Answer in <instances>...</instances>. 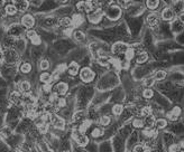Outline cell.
<instances>
[{"instance_id":"6da1fadb","label":"cell","mask_w":184,"mask_h":152,"mask_svg":"<svg viewBox=\"0 0 184 152\" xmlns=\"http://www.w3.org/2000/svg\"><path fill=\"white\" fill-rule=\"evenodd\" d=\"M81 80L85 82V83H89V82H92V80L94 78V72L92 69H90L89 67H84V68L81 69L80 73Z\"/></svg>"},{"instance_id":"7a4b0ae2","label":"cell","mask_w":184,"mask_h":152,"mask_svg":"<svg viewBox=\"0 0 184 152\" xmlns=\"http://www.w3.org/2000/svg\"><path fill=\"white\" fill-rule=\"evenodd\" d=\"M52 124L56 130H64L65 129V121L64 119L57 115H52Z\"/></svg>"},{"instance_id":"3957f363","label":"cell","mask_w":184,"mask_h":152,"mask_svg":"<svg viewBox=\"0 0 184 152\" xmlns=\"http://www.w3.org/2000/svg\"><path fill=\"white\" fill-rule=\"evenodd\" d=\"M120 14H121V10H120V8L117 7V6H111L107 11L108 18L111 19V20H116V19L120 16Z\"/></svg>"},{"instance_id":"277c9868","label":"cell","mask_w":184,"mask_h":152,"mask_svg":"<svg viewBox=\"0 0 184 152\" xmlns=\"http://www.w3.org/2000/svg\"><path fill=\"white\" fill-rule=\"evenodd\" d=\"M54 90H55V93L59 94V95H65L69 91V85L65 82H60L55 85Z\"/></svg>"},{"instance_id":"5b68a950","label":"cell","mask_w":184,"mask_h":152,"mask_svg":"<svg viewBox=\"0 0 184 152\" xmlns=\"http://www.w3.org/2000/svg\"><path fill=\"white\" fill-rule=\"evenodd\" d=\"M102 10L101 9H97V10L92 11V12H90L89 14V19H90L91 22H93V24H97V22H99L101 19V17H102Z\"/></svg>"},{"instance_id":"8992f818","label":"cell","mask_w":184,"mask_h":152,"mask_svg":"<svg viewBox=\"0 0 184 152\" xmlns=\"http://www.w3.org/2000/svg\"><path fill=\"white\" fill-rule=\"evenodd\" d=\"M162 18L164 20H173L175 18V12L172 8H164L163 11H162Z\"/></svg>"},{"instance_id":"52a82bcc","label":"cell","mask_w":184,"mask_h":152,"mask_svg":"<svg viewBox=\"0 0 184 152\" xmlns=\"http://www.w3.org/2000/svg\"><path fill=\"white\" fill-rule=\"evenodd\" d=\"M18 56L16 54V52L14 50H7L6 52V55H5V60L7 64H14L16 60H17Z\"/></svg>"},{"instance_id":"ba28073f","label":"cell","mask_w":184,"mask_h":152,"mask_svg":"<svg viewBox=\"0 0 184 152\" xmlns=\"http://www.w3.org/2000/svg\"><path fill=\"white\" fill-rule=\"evenodd\" d=\"M21 22H23V25H24L25 27L31 28L34 26L35 19L31 15H25L24 17H23V19H21Z\"/></svg>"},{"instance_id":"9c48e42d","label":"cell","mask_w":184,"mask_h":152,"mask_svg":"<svg viewBox=\"0 0 184 152\" xmlns=\"http://www.w3.org/2000/svg\"><path fill=\"white\" fill-rule=\"evenodd\" d=\"M10 102L11 103L16 104V105H19V104L21 103V98H23V96H21V94L19 93V92H17V91H15V92H13V93L10 94Z\"/></svg>"},{"instance_id":"30bf717a","label":"cell","mask_w":184,"mask_h":152,"mask_svg":"<svg viewBox=\"0 0 184 152\" xmlns=\"http://www.w3.org/2000/svg\"><path fill=\"white\" fill-rule=\"evenodd\" d=\"M127 49H128V46H126L122 43H117V44H115V45L112 46V53H115V54L126 52Z\"/></svg>"},{"instance_id":"8fae6325","label":"cell","mask_w":184,"mask_h":152,"mask_svg":"<svg viewBox=\"0 0 184 152\" xmlns=\"http://www.w3.org/2000/svg\"><path fill=\"white\" fill-rule=\"evenodd\" d=\"M147 24L150 25V27L157 26V25H158V17H157V15L155 14L148 15V17H147Z\"/></svg>"},{"instance_id":"7c38bea8","label":"cell","mask_w":184,"mask_h":152,"mask_svg":"<svg viewBox=\"0 0 184 152\" xmlns=\"http://www.w3.org/2000/svg\"><path fill=\"white\" fill-rule=\"evenodd\" d=\"M181 114V109L180 107H174L173 111L171 112V113L167 114V116H168V119L170 120H172V121H175L177 118H179V115Z\"/></svg>"},{"instance_id":"4fadbf2b","label":"cell","mask_w":184,"mask_h":152,"mask_svg":"<svg viewBox=\"0 0 184 152\" xmlns=\"http://www.w3.org/2000/svg\"><path fill=\"white\" fill-rule=\"evenodd\" d=\"M67 72H69L70 75L75 76L78 74V72H79V65H78L77 63H71L69 68H67Z\"/></svg>"},{"instance_id":"5bb4252c","label":"cell","mask_w":184,"mask_h":152,"mask_svg":"<svg viewBox=\"0 0 184 152\" xmlns=\"http://www.w3.org/2000/svg\"><path fill=\"white\" fill-rule=\"evenodd\" d=\"M77 142L80 147H85V145H88V143H89V139H88L87 135L80 134L77 138Z\"/></svg>"},{"instance_id":"9a60e30c","label":"cell","mask_w":184,"mask_h":152,"mask_svg":"<svg viewBox=\"0 0 184 152\" xmlns=\"http://www.w3.org/2000/svg\"><path fill=\"white\" fill-rule=\"evenodd\" d=\"M19 91L24 92V93H28L31 91V83L28 81H23L20 84H19Z\"/></svg>"},{"instance_id":"2e32d148","label":"cell","mask_w":184,"mask_h":152,"mask_svg":"<svg viewBox=\"0 0 184 152\" xmlns=\"http://www.w3.org/2000/svg\"><path fill=\"white\" fill-rule=\"evenodd\" d=\"M39 81L45 84L51 83V82H52V75H51V73H42L41 76H39Z\"/></svg>"},{"instance_id":"e0dca14e","label":"cell","mask_w":184,"mask_h":152,"mask_svg":"<svg viewBox=\"0 0 184 152\" xmlns=\"http://www.w3.org/2000/svg\"><path fill=\"white\" fill-rule=\"evenodd\" d=\"M15 6H16V8H17V10L25 11L28 7V2L27 1H17Z\"/></svg>"},{"instance_id":"ac0fdd59","label":"cell","mask_w":184,"mask_h":152,"mask_svg":"<svg viewBox=\"0 0 184 152\" xmlns=\"http://www.w3.org/2000/svg\"><path fill=\"white\" fill-rule=\"evenodd\" d=\"M73 37H74V39L78 40V42H84V40H85V35L80 30L75 31L74 35H73Z\"/></svg>"},{"instance_id":"d6986e66","label":"cell","mask_w":184,"mask_h":152,"mask_svg":"<svg viewBox=\"0 0 184 152\" xmlns=\"http://www.w3.org/2000/svg\"><path fill=\"white\" fill-rule=\"evenodd\" d=\"M155 126H156V129H158V130H161V129H164V128H166V125H167V121L166 120H164V119H158L155 123Z\"/></svg>"},{"instance_id":"ffe728a7","label":"cell","mask_w":184,"mask_h":152,"mask_svg":"<svg viewBox=\"0 0 184 152\" xmlns=\"http://www.w3.org/2000/svg\"><path fill=\"white\" fill-rule=\"evenodd\" d=\"M20 72L23 74H29L31 72V65L29 63H24L23 65L20 66Z\"/></svg>"},{"instance_id":"44dd1931","label":"cell","mask_w":184,"mask_h":152,"mask_svg":"<svg viewBox=\"0 0 184 152\" xmlns=\"http://www.w3.org/2000/svg\"><path fill=\"white\" fill-rule=\"evenodd\" d=\"M84 112L83 111H78V112H75V113L73 114V121H75V122H78V121H80V120H83L84 119Z\"/></svg>"},{"instance_id":"7402d4cb","label":"cell","mask_w":184,"mask_h":152,"mask_svg":"<svg viewBox=\"0 0 184 152\" xmlns=\"http://www.w3.org/2000/svg\"><path fill=\"white\" fill-rule=\"evenodd\" d=\"M17 8L15 5H8L7 7H6V14L7 15H10V16H14L16 12H17Z\"/></svg>"},{"instance_id":"603a6c76","label":"cell","mask_w":184,"mask_h":152,"mask_svg":"<svg viewBox=\"0 0 184 152\" xmlns=\"http://www.w3.org/2000/svg\"><path fill=\"white\" fill-rule=\"evenodd\" d=\"M166 77V73L164 72V71H158V72L155 73V75L153 76V78L155 81H162L164 80Z\"/></svg>"},{"instance_id":"cb8c5ba5","label":"cell","mask_w":184,"mask_h":152,"mask_svg":"<svg viewBox=\"0 0 184 152\" xmlns=\"http://www.w3.org/2000/svg\"><path fill=\"white\" fill-rule=\"evenodd\" d=\"M148 59V55L146 53H140L138 55V57L136 58V62L138 64H143V63H146V60Z\"/></svg>"},{"instance_id":"d4e9b609","label":"cell","mask_w":184,"mask_h":152,"mask_svg":"<svg viewBox=\"0 0 184 152\" xmlns=\"http://www.w3.org/2000/svg\"><path fill=\"white\" fill-rule=\"evenodd\" d=\"M73 24L75 26H80L81 24H83V17L81 15H74L73 16Z\"/></svg>"},{"instance_id":"484cf974","label":"cell","mask_w":184,"mask_h":152,"mask_svg":"<svg viewBox=\"0 0 184 152\" xmlns=\"http://www.w3.org/2000/svg\"><path fill=\"white\" fill-rule=\"evenodd\" d=\"M122 111H124V106H122L121 104H116L114 109H112V112L115 115H120L122 113Z\"/></svg>"},{"instance_id":"4316f807","label":"cell","mask_w":184,"mask_h":152,"mask_svg":"<svg viewBox=\"0 0 184 152\" xmlns=\"http://www.w3.org/2000/svg\"><path fill=\"white\" fill-rule=\"evenodd\" d=\"M155 123V120H154V118L152 116V115H150V116H146L145 121H144V124H146V126L147 128H150L152 125Z\"/></svg>"},{"instance_id":"83f0119b","label":"cell","mask_w":184,"mask_h":152,"mask_svg":"<svg viewBox=\"0 0 184 152\" xmlns=\"http://www.w3.org/2000/svg\"><path fill=\"white\" fill-rule=\"evenodd\" d=\"M134 55H135V50L132 48H128L125 52V58L127 59V60H130V59L134 57Z\"/></svg>"},{"instance_id":"f1b7e54d","label":"cell","mask_w":184,"mask_h":152,"mask_svg":"<svg viewBox=\"0 0 184 152\" xmlns=\"http://www.w3.org/2000/svg\"><path fill=\"white\" fill-rule=\"evenodd\" d=\"M110 122H111V119H110V116H108V115H104V116H102L100 120V123L103 126H107V125L110 124Z\"/></svg>"},{"instance_id":"f546056e","label":"cell","mask_w":184,"mask_h":152,"mask_svg":"<svg viewBox=\"0 0 184 152\" xmlns=\"http://www.w3.org/2000/svg\"><path fill=\"white\" fill-rule=\"evenodd\" d=\"M49 62L47 60V59H44V60H42L41 62V64H39V68L42 69V71H47V69L49 68Z\"/></svg>"},{"instance_id":"4dcf8cb0","label":"cell","mask_w":184,"mask_h":152,"mask_svg":"<svg viewBox=\"0 0 184 152\" xmlns=\"http://www.w3.org/2000/svg\"><path fill=\"white\" fill-rule=\"evenodd\" d=\"M103 134V130L100 128H97L94 129L93 131H92V133H91V135L93 136V138H98V136H100V135Z\"/></svg>"},{"instance_id":"1f68e13d","label":"cell","mask_w":184,"mask_h":152,"mask_svg":"<svg viewBox=\"0 0 184 152\" xmlns=\"http://www.w3.org/2000/svg\"><path fill=\"white\" fill-rule=\"evenodd\" d=\"M172 9L174 10V12H175V11L183 10V9H184V2H181V1H180V2H176V4L173 6V8H172Z\"/></svg>"},{"instance_id":"d6a6232c","label":"cell","mask_w":184,"mask_h":152,"mask_svg":"<svg viewBox=\"0 0 184 152\" xmlns=\"http://www.w3.org/2000/svg\"><path fill=\"white\" fill-rule=\"evenodd\" d=\"M147 7L150 8V9H155V8L158 7V5H160V1H153V0H150V1H147Z\"/></svg>"},{"instance_id":"836d02e7","label":"cell","mask_w":184,"mask_h":152,"mask_svg":"<svg viewBox=\"0 0 184 152\" xmlns=\"http://www.w3.org/2000/svg\"><path fill=\"white\" fill-rule=\"evenodd\" d=\"M142 115H144V116H150V113H152V109H150V106H145L142 109Z\"/></svg>"},{"instance_id":"e575fe53","label":"cell","mask_w":184,"mask_h":152,"mask_svg":"<svg viewBox=\"0 0 184 152\" xmlns=\"http://www.w3.org/2000/svg\"><path fill=\"white\" fill-rule=\"evenodd\" d=\"M144 134L146 136H148V138H153V136L156 135V131L155 130H150V129H146L145 131H144Z\"/></svg>"},{"instance_id":"d590c367","label":"cell","mask_w":184,"mask_h":152,"mask_svg":"<svg viewBox=\"0 0 184 152\" xmlns=\"http://www.w3.org/2000/svg\"><path fill=\"white\" fill-rule=\"evenodd\" d=\"M60 24L62 25V26H70V25L72 24V20H71L69 17H64V18H62V19H61Z\"/></svg>"},{"instance_id":"8d00e7d4","label":"cell","mask_w":184,"mask_h":152,"mask_svg":"<svg viewBox=\"0 0 184 152\" xmlns=\"http://www.w3.org/2000/svg\"><path fill=\"white\" fill-rule=\"evenodd\" d=\"M146 151V148H145V145H143V144H137L134 148V152H145Z\"/></svg>"},{"instance_id":"74e56055","label":"cell","mask_w":184,"mask_h":152,"mask_svg":"<svg viewBox=\"0 0 184 152\" xmlns=\"http://www.w3.org/2000/svg\"><path fill=\"white\" fill-rule=\"evenodd\" d=\"M143 95H144V97H146V98H150V97H153L154 92L152 90H145L144 93H143Z\"/></svg>"},{"instance_id":"f35d334b","label":"cell","mask_w":184,"mask_h":152,"mask_svg":"<svg viewBox=\"0 0 184 152\" xmlns=\"http://www.w3.org/2000/svg\"><path fill=\"white\" fill-rule=\"evenodd\" d=\"M132 126H135V128H143L144 126V122L142 120H134Z\"/></svg>"},{"instance_id":"ab89813d","label":"cell","mask_w":184,"mask_h":152,"mask_svg":"<svg viewBox=\"0 0 184 152\" xmlns=\"http://www.w3.org/2000/svg\"><path fill=\"white\" fill-rule=\"evenodd\" d=\"M26 35H27V37L31 40L33 38L37 36V33H36L35 30H28V31H27V34H26Z\"/></svg>"},{"instance_id":"60d3db41","label":"cell","mask_w":184,"mask_h":152,"mask_svg":"<svg viewBox=\"0 0 184 152\" xmlns=\"http://www.w3.org/2000/svg\"><path fill=\"white\" fill-rule=\"evenodd\" d=\"M51 90H52V85H51V83H47L43 86V91H44L45 93H49Z\"/></svg>"},{"instance_id":"b9f144b4","label":"cell","mask_w":184,"mask_h":152,"mask_svg":"<svg viewBox=\"0 0 184 152\" xmlns=\"http://www.w3.org/2000/svg\"><path fill=\"white\" fill-rule=\"evenodd\" d=\"M31 43H33L34 45H36V46H38L39 44H41V38H39L38 35H37L36 37H34L33 39H31Z\"/></svg>"},{"instance_id":"7bdbcfd3","label":"cell","mask_w":184,"mask_h":152,"mask_svg":"<svg viewBox=\"0 0 184 152\" xmlns=\"http://www.w3.org/2000/svg\"><path fill=\"white\" fill-rule=\"evenodd\" d=\"M78 8H79L81 11L85 10V2H79V4H78Z\"/></svg>"},{"instance_id":"ee69618b","label":"cell","mask_w":184,"mask_h":152,"mask_svg":"<svg viewBox=\"0 0 184 152\" xmlns=\"http://www.w3.org/2000/svg\"><path fill=\"white\" fill-rule=\"evenodd\" d=\"M180 21L182 22V24H184V14L180 15Z\"/></svg>"},{"instance_id":"f6af8a7d","label":"cell","mask_w":184,"mask_h":152,"mask_svg":"<svg viewBox=\"0 0 184 152\" xmlns=\"http://www.w3.org/2000/svg\"><path fill=\"white\" fill-rule=\"evenodd\" d=\"M44 152H54V151H53V150H52V149H46V150H45V151H44Z\"/></svg>"},{"instance_id":"bcb514c9","label":"cell","mask_w":184,"mask_h":152,"mask_svg":"<svg viewBox=\"0 0 184 152\" xmlns=\"http://www.w3.org/2000/svg\"><path fill=\"white\" fill-rule=\"evenodd\" d=\"M145 152H152V151H150V150H147V149H146V151Z\"/></svg>"}]
</instances>
